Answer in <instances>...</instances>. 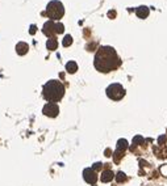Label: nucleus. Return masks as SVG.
<instances>
[{"instance_id": "nucleus-1", "label": "nucleus", "mask_w": 167, "mask_h": 186, "mask_svg": "<svg viewBox=\"0 0 167 186\" xmlns=\"http://www.w3.org/2000/svg\"><path fill=\"white\" fill-rule=\"evenodd\" d=\"M94 66L99 72L107 73L117 70L121 66V59L117 52L111 46H101L95 54Z\"/></svg>"}, {"instance_id": "nucleus-2", "label": "nucleus", "mask_w": 167, "mask_h": 186, "mask_svg": "<svg viewBox=\"0 0 167 186\" xmlns=\"http://www.w3.org/2000/svg\"><path fill=\"white\" fill-rule=\"evenodd\" d=\"M42 95L49 102H58L65 96V85L59 80H49L43 85Z\"/></svg>"}, {"instance_id": "nucleus-3", "label": "nucleus", "mask_w": 167, "mask_h": 186, "mask_svg": "<svg viewBox=\"0 0 167 186\" xmlns=\"http://www.w3.org/2000/svg\"><path fill=\"white\" fill-rule=\"evenodd\" d=\"M46 14L50 20H61L65 14V7L59 0H51L46 7Z\"/></svg>"}, {"instance_id": "nucleus-4", "label": "nucleus", "mask_w": 167, "mask_h": 186, "mask_svg": "<svg viewBox=\"0 0 167 186\" xmlns=\"http://www.w3.org/2000/svg\"><path fill=\"white\" fill-rule=\"evenodd\" d=\"M42 32L45 36H47L49 38L54 37V34H61L65 32V26L61 22H53V21H47L43 24V28H42Z\"/></svg>"}, {"instance_id": "nucleus-5", "label": "nucleus", "mask_w": 167, "mask_h": 186, "mask_svg": "<svg viewBox=\"0 0 167 186\" xmlns=\"http://www.w3.org/2000/svg\"><path fill=\"white\" fill-rule=\"evenodd\" d=\"M107 96L109 97L111 100H113V101H119L121 100L122 97L125 96V89H124V87H122L121 84H117V83H115V84H111L109 87L107 88Z\"/></svg>"}, {"instance_id": "nucleus-6", "label": "nucleus", "mask_w": 167, "mask_h": 186, "mask_svg": "<svg viewBox=\"0 0 167 186\" xmlns=\"http://www.w3.org/2000/svg\"><path fill=\"white\" fill-rule=\"evenodd\" d=\"M42 113L46 117H50V118H55V117L59 114V107L55 102H47V104L43 106Z\"/></svg>"}, {"instance_id": "nucleus-7", "label": "nucleus", "mask_w": 167, "mask_h": 186, "mask_svg": "<svg viewBox=\"0 0 167 186\" xmlns=\"http://www.w3.org/2000/svg\"><path fill=\"white\" fill-rule=\"evenodd\" d=\"M83 178L86 180V182L94 185L97 181V174L92 168H87V169L83 170Z\"/></svg>"}, {"instance_id": "nucleus-8", "label": "nucleus", "mask_w": 167, "mask_h": 186, "mask_svg": "<svg viewBox=\"0 0 167 186\" xmlns=\"http://www.w3.org/2000/svg\"><path fill=\"white\" fill-rule=\"evenodd\" d=\"M28 50H29V46L25 42H18L16 45V52L18 54V55H25V54L28 52Z\"/></svg>"}, {"instance_id": "nucleus-9", "label": "nucleus", "mask_w": 167, "mask_h": 186, "mask_svg": "<svg viewBox=\"0 0 167 186\" xmlns=\"http://www.w3.org/2000/svg\"><path fill=\"white\" fill-rule=\"evenodd\" d=\"M136 13H137V16H138L140 18H146L147 16H149L150 11H149V8H147V7L141 6V7H138L136 9Z\"/></svg>"}, {"instance_id": "nucleus-10", "label": "nucleus", "mask_w": 167, "mask_h": 186, "mask_svg": "<svg viewBox=\"0 0 167 186\" xmlns=\"http://www.w3.org/2000/svg\"><path fill=\"white\" fill-rule=\"evenodd\" d=\"M115 178V173L112 172V170H104L103 172V174H101V181L103 182H109V181H112Z\"/></svg>"}, {"instance_id": "nucleus-11", "label": "nucleus", "mask_w": 167, "mask_h": 186, "mask_svg": "<svg viewBox=\"0 0 167 186\" xmlns=\"http://www.w3.org/2000/svg\"><path fill=\"white\" fill-rule=\"evenodd\" d=\"M46 47H47V50H50V51H54V50H57V47H58V41H57V38H49L47 42H46Z\"/></svg>"}, {"instance_id": "nucleus-12", "label": "nucleus", "mask_w": 167, "mask_h": 186, "mask_svg": "<svg viewBox=\"0 0 167 186\" xmlns=\"http://www.w3.org/2000/svg\"><path fill=\"white\" fill-rule=\"evenodd\" d=\"M66 71L68 73H75L78 71V64L74 60H70L66 63Z\"/></svg>"}, {"instance_id": "nucleus-13", "label": "nucleus", "mask_w": 167, "mask_h": 186, "mask_svg": "<svg viewBox=\"0 0 167 186\" xmlns=\"http://www.w3.org/2000/svg\"><path fill=\"white\" fill-rule=\"evenodd\" d=\"M128 147H129V144H128V141L125 139H120L117 141V149L119 151H125Z\"/></svg>"}, {"instance_id": "nucleus-14", "label": "nucleus", "mask_w": 167, "mask_h": 186, "mask_svg": "<svg viewBox=\"0 0 167 186\" xmlns=\"http://www.w3.org/2000/svg\"><path fill=\"white\" fill-rule=\"evenodd\" d=\"M122 157H124V151L116 149L115 153H113V160H115V163H119V161H120Z\"/></svg>"}, {"instance_id": "nucleus-15", "label": "nucleus", "mask_w": 167, "mask_h": 186, "mask_svg": "<svg viewBox=\"0 0 167 186\" xmlns=\"http://www.w3.org/2000/svg\"><path fill=\"white\" fill-rule=\"evenodd\" d=\"M128 180V177H126V174L124 173V172H119L116 174V181L119 184H121V182H125V181Z\"/></svg>"}, {"instance_id": "nucleus-16", "label": "nucleus", "mask_w": 167, "mask_h": 186, "mask_svg": "<svg viewBox=\"0 0 167 186\" xmlns=\"http://www.w3.org/2000/svg\"><path fill=\"white\" fill-rule=\"evenodd\" d=\"M71 43H72V37L70 36V34H67V36H65V38H63L62 45L65 47H68V46H71Z\"/></svg>"}, {"instance_id": "nucleus-17", "label": "nucleus", "mask_w": 167, "mask_h": 186, "mask_svg": "<svg viewBox=\"0 0 167 186\" xmlns=\"http://www.w3.org/2000/svg\"><path fill=\"white\" fill-rule=\"evenodd\" d=\"M144 138L142 136H140V135H137V136H134L133 138V143H134V145H141V144H144Z\"/></svg>"}, {"instance_id": "nucleus-18", "label": "nucleus", "mask_w": 167, "mask_h": 186, "mask_svg": "<svg viewBox=\"0 0 167 186\" xmlns=\"http://www.w3.org/2000/svg\"><path fill=\"white\" fill-rule=\"evenodd\" d=\"M101 166H103V164H101V163H95V164H94V166H92V169H94L95 172H97V170H100V169H101Z\"/></svg>"}, {"instance_id": "nucleus-19", "label": "nucleus", "mask_w": 167, "mask_h": 186, "mask_svg": "<svg viewBox=\"0 0 167 186\" xmlns=\"http://www.w3.org/2000/svg\"><path fill=\"white\" fill-rule=\"evenodd\" d=\"M166 139H167V138H166L165 135L159 136V138H158V143H159V144H165V143H166Z\"/></svg>"}, {"instance_id": "nucleus-20", "label": "nucleus", "mask_w": 167, "mask_h": 186, "mask_svg": "<svg viewBox=\"0 0 167 186\" xmlns=\"http://www.w3.org/2000/svg\"><path fill=\"white\" fill-rule=\"evenodd\" d=\"M104 155L107 156V157H109V156H112V151H111L109 148H107V149H105V152H104Z\"/></svg>"}, {"instance_id": "nucleus-21", "label": "nucleus", "mask_w": 167, "mask_h": 186, "mask_svg": "<svg viewBox=\"0 0 167 186\" xmlns=\"http://www.w3.org/2000/svg\"><path fill=\"white\" fill-rule=\"evenodd\" d=\"M108 14H109V16H111V18H115V16H116V12H115V11H111V12L108 13Z\"/></svg>"}, {"instance_id": "nucleus-22", "label": "nucleus", "mask_w": 167, "mask_h": 186, "mask_svg": "<svg viewBox=\"0 0 167 186\" xmlns=\"http://www.w3.org/2000/svg\"><path fill=\"white\" fill-rule=\"evenodd\" d=\"M34 33H36V26L32 25L31 26V34H34Z\"/></svg>"}]
</instances>
